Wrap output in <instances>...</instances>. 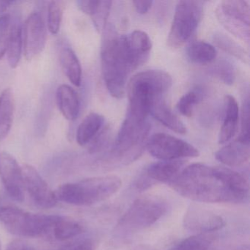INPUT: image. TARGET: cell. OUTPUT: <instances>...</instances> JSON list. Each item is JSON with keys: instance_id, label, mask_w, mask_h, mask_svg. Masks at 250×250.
Instances as JSON below:
<instances>
[{"instance_id": "obj_1", "label": "cell", "mask_w": 250, "mask_h": 250, "mask_svg": "<svg viewBox=\"0 0 250 250\" xmlns=\"http://www.w3.org/2000/svg\"><path fill=\"white\" fill-rule=\"evenodd\" d=\"M169 185L186 198L207 203H241L250 191L248 181L239 172L201 163L184 167Z\"/></svg>"}, {"instance_id": "obj_2", "label": "cell", "mask_w": 250, "mask_h": 250, "mask_svg": "<svg viewBox=\"0 0 250 250\" xmlns=\"http://www.w3.org/2000/svg\"><path fill=\"white\" fill-rule=\"evenodd\" d=\"M102 34L101 58L105 84L112 97L122 99L127 77L143 63L130 49L127 36L119 35L113 24H106Z\"/></svg>"}, {"instance_id": "obj_3", "label": "cell", "mask_w": 250, "mask_h": 250, "mask_svg": "<svg viewBox=\"0 0 250 250\" xmlns=\"http://www.w3.org/2000/svg\"><path fill=\"white\" fill-rule=\"evenodd\" d=\"M172 84V77L165 71L147 70L137 73L126 87L129 100L128 113L140 121H147L154 101L163 96Z\"/></svg>"}, {"instance_id": "obj_4", "label": "cell", "mask_w": 250, "mask_h": 250, "mask_svg": "<svg viewBox=\"0 0 250 250\" xmlns=\"http://www.w3.org/2000/svg\"><path fill=\"white\" fill-rule=\"evenodd\" d=\"M121 187L122 181L119 177L106 175L62 184L55 193L58 201L74 206H90L107 200Z\"/></svg>"}, {"instance_id": "obj_5", "label": "cell", "mask_w": 250, "mask_h": 250, "mask_svg": "<svg viewBox=\"0 0 250 250\" xmlns=\"http://www.w3.org/2000/svg\"><path fill=\"white\" fill-rule=\"evenodd\" d=\"M61 216L36 214L13 206L0 208V222L13 235L36 238L50 232Z\"/></svg>"}, {"instance_id": "obj_6", "label": "cell", "mask_w": 250, "mask_h": 250, "mask_svg": "<svg viewBox=\"0 0 250 250\" xmlns=\"http://www.w3.org/2000/svg\"><path fill=\"white\" fill-rule=\"evenodd\" d=\"M150 125L147 121H140L127 114L111 151V156L127 165L140 157L147 144Z\"/></svg>"}, {"instance_id": "obj_7", "label": "cell", "mask_w": 250, "mask_h": 250, "mask_svg": "<svg viewBox=\"0 0 250 250\" xmlns=\"http://www.w3.org/2000/svg\"><path fill=\"white\" fill-rule=\"evenodd\" d=\"M167 210V203L156 196L137 199L121 218L118 229L123 233H132L156 223Z\"/></svg>"}, {"instance_id": "obj_8", "label": "cell", "mask_w": 250, "mask_h": 250, "mask_svg": "<svg viewBox=\"0 0 250 250\" xmlns=\"http://www.w3.org/2000/svg\"><path fill=\"white\" fill-rule=\"evenodd\" d=\"M203 3L200 1H179L168 35V45L178 49L185 44L197 29L203 11Z\"/></svg>"}, {"instance_id": "obj_9", "label": "cell", "mask_w": 250, "mask_h": 250, "mask_svg": "<svg viewBox=\"0 0 250 250\" xmlns=\"http://www.w3.org/2000/svg\"><path fill=\"white\" fill-rule=\"evenodd\" d=\"M222 25L240 40L250 42V10L247 1L225 0L216 10Z\"/></svg>"}, {"instance_id": "obj_10", "label": "cell", "mask_w": 250, "mask_h": 250, "mask_svg": "<svg viewBox=\"0 0 250 250\" xmlns=\"http://www.w3.org/2000/svg\"><path fill=\"white\" fill-rule=\"evenodd\" d=\"M147 151L161 161L198 157L200 152L192 145L165 133L153 134L146 144Z\"/></svg>"}, {"instance_id": "obj_11", "label": "cell", "mask_w": 250, "mask_h": 250, "mask_svg": "<svg viewBox=\"0 0 250 250\" xmlns=\"http://www.w3.org/2000/svg\"><path fill=\"white\" fill-rule=\"evenodd\" d=\"M46 39V27L43 17L39 13H33L22 27L23 52L27 61L34 59L43 52Z\"/></svg>"}, {"instance_id": "obj_12", "label": "cell", "mask_w": 250, "mask_h": 250, "mask_svg": "<svg viewBox=\"0 0 250 250\" xmlns=\"http://www.w3.org/2000/svg\"><path fill=\"white\" fill-rule=\"evenodd\" d=\"M225 219L217 213L191 205L184 214L183 225L187 230L197 234H209L223 228Z\"/></svg>"}, {"instance_id": "obj_13", "label": "cell", "mask_w": 250, "mask_h": 250, "mask_svg": "<svg viewBox=\"0 0 250 250\" xmlns=\"http://www.w3.org/2000/svg\"><path fill=\"white\" fill-rule=\"evenodd\" d=\"M24 188L33 202L42 208H51L58 203L55 193L51 189L39 172L31 165L21 167Z\"/></svg>"}, {"instance_id": "obj_14", "label": "cell", "mask_w": 250, "mask_h": 250, "mask_svg": "<svg viewBox=\"0 0 250 250\" xmlns=\"http://www.w3.org/2000/svg\"><path fill=\"white\" fill-rule=\"evenodd\" d=\"M0 178L7 193L17 202L24 200V184L21 167L8 152L0 153Z\"/></svg>"}, {"instance_id": "obj_15", "label": "cell", "mask_w": 250, "mask_h": 250, "mask_svg": "<svg viewBox=\"0 0 250 250\" xmlns=\"http://www.w3.org/2000/svg\"><path fill=\"white\" fill-rule=\"evenodd\" d=\"M186 163V161L183 159L160 161L150 165L146 169L144 176L153 185H155L156 183L169 184L182 171Z\"/></svg>"}, {"instance_id": "obj_16", "label": "cell", "mask_w": 250, "mask_h": 250, "mask_svg": "<svg viewBox=\"0 0 250 250\" xmlns=\"http://www.w3.org/2000/svg\"><path fill=\"white\" fill-rule=\"evenodd\" d=\"M250 157V143L238 140L231 142L215 153L220 163L228 167H238L248 162Z\"/></svg>"}, {"instance_id": "obj_17", "label": "cell", "mask_w": 250, "mask_h": 250, "mask_svg": "<svg viewBox=\"0 0 250 250\" xmlns=\"http://www.w3.org/2000/svg\"><path fill=\"white\" fill-rule=\"evenodd\" d=\"M239 108L233 96L228 95L225 99V118L219 134V144H225L238 133Z\"/></svg>"}, {"instance_id": "obj_18", "label": "cell", "mask_w": 250, "mask_h": 250, "mask_svg": "<svg viewBox=\"0 0 250 250\" xmlns=\"http://www.w3.org/2000/svg\"><path fill=\"white\" fill-rule=\"evenodd\" d=\"M58 109L65 119L74 121L78 117L80 102L78 95L74 88L68 84H61L56 92Z\"/></svg>"}, {"instance_id": "obj_19", "label": "cell", "mask_w": 250, "mask_h": 250, "mask_svg": "<svg viewBox=\"0 0 250 250\" xmlns=\"http://www.w3.org/2000/svg\"><path fill=\"white\" fill-rule=\"evenodd\" d=\"M150 114L161 124L177 134L187 133V128L184 123L172 112L163 96H160L154 101L150 108Z\"/></svg>"}, {"instance_id": "obj_20", "label": "cell", "mask_w": 250, "mask_h": 250, "mask_svg": "<svg viewBox=\"0 0 250 250\" xmlns=\"http://www.w3.org/2000/svg\"><path fill=\"white\" fill-rule=\"evenodd\" d=\"M23 50L22 26L20 20L11 19L7 43V58L11 68H16L21 60Z\"/></svg>"}, {"instance_id": "obj_21", "label": "cell", "mask_w": 250, "mask_h": 250, "mask_svg": "<svg viewBox=\"0 0 250 250\" xmlns=\"http://www.w3.org/2000/svg\"><path fill=\"white\" fill-rule=\"evenodd\" d=\"M104 118L96 112H90L84 118L77 128V143L80 146L90 144L103 126Z\"/></svg>"}, {"instance_id": "obj_22", "label": "cell", "mask_w": 250, "mask_h": 250, "mask_svg": "<svg viewBox=\"0 0 250 250\" xmlns=\"http://www.w3.org/2000/svg\"><path fill=\"white\" fill-rule=\"evenodd\" d=\"M14 97L12 90L6 88L0 95V141L6 138L12 127Z\"/></svg>"}, {"instance_id": "obj_23", "label": "cell", "mask_w": 250, "mask_h": 250, "mask_svg": "<svg viewBox=\"0 0 250 250\" xmlns=\"http://www.w3.org/2000/svg\"><path fill=\"white\" fill-rule=\"evenodd\" d=\"M61 62L67 78L75 87H80L82 83L83 70L75 52L70 48L62 49L61 54Z\"/></svg>"}, {"instance_id": "obj_24", "label": "cell", "mask_w": 250, "mask_h": 250, "mask_svg": "<svg viewBox=\"0 0 250 250\" xmlns=\"http://www.w3.org/2000/svg\"><path fill=\"white\" fill-rule=\"evenodd\" d=\"M127 41L134 56L145 63L148 59L152 48L151 40L148 35L142 30H135L129 36H127Z\"/></svg>"}, {"instance_id": "obj_25", "label": "cell", "mask_w": 250, "mask_h": 250, "mask_svg": "<svg viewBox=\"0 0 250 250\" xmlns=\"http://www.w3.org/2000/svg\"><path fill=\"white\" fill-rule=\"evenodd\" d=\"M187 56L194 63L206 65L214 61L216 50L210 43L196 41L187 48Z\"/></svg>"}, {"instance_id": "obj_26", "label": "cell", "mask_w": 250, "mask_h": 250, "mask_svg": "<svg viewBox=\"0 0 250 250\" xmlns=\"http://www.w3.org/2000/svg\"><path fill=\"white\" fill-rule=\"evenodd\" d=\"M52 230L55 239L66 241L80 235L83 232V228L76 221L61 216Z\"/></svg>"}, {"instance_id": "obj_27", "label": "cell", "mask_w": 250, "mask_h": 250, "mask_svg": "<svg viewBox=\"0 0 250 250\" xmlns=\"http://www.w3.org/2000/svg\"><path fill=\"white\" fill-rule=\"evenodd\" d=\"M213 41L216 46H219L222 50L235 57L241 62L249 64L250 56L248 52H246L244 48L241 47L238 43L234 42L230 38L222 33H217L215 35Z\"/></svg>"}, {"instance_id": "obj_28", "label": "cell", "mask_w": 250, "mask_h": 250, "mask_svg": "<svg viewBox=\"0 0 250 250\" xmlns=\"http://www.w3.org/2000/svg\"><path fill=\"white\" fill-rule=\"evenodd\" d=\"M213 238L210 234H197L183 240L170 250H208Z\"/></svg>"}, {"instance_id": "obj_29", "label": "cell", "mask_w": 250, "mask_h": 250, "mask_svg": "<svg viewBox=\"0 0 250 250\" xmlns=\"http://www.w3.org/2000/svg\"><path fill=\"white\" fill-rule=\"evenodd\" d=\"M62 3L59 1H52L48 7L47 27L52 35H57L61 29L62 19Z\"/></svg>"}, {"instance_id": "obj_30", "label": "cell", "mask_w": 250, "mask_h": 250, "mask_svg": "<svg viewBox=\"0 0 250 250\" xmlns=\"http://www.w3.org/2000/svg\"><path fill=\"white\" fill-rule=\"evenodd\" d=\"M202 92L200 90H194L186 93L178 101L177 109L178 112L185 117L192 115L194 105L198 104L202 99Z\"/></svg>"}, {"instance_id": "obj_31", "label": "cell", "mask_w": 250, "mask_h": 250, "mask_svg": "<svg viewBox=\"0 0 250 250\" xmlns=\"http://www.w3.org/2000/svg\"><path fill=\"white\" fill-rule=\"evenodd\" d=\"M112 3V1H99L97 8L91 16L95 28L99 33H102L106 25V20L110 13Z\"/></svg>"}, {"instance_id": "obj_32", "label": "cell", "mask_w": 250, "mask_h": 250, "mask_svg": "<svg viewBox=\"0 0 250 250\" xmlns=\"http://www.w3.org/2000/svg\"><path fill=\"white\" fill-rule=\"evenodd\" d=\"M215 74L224 83L232 84L235 80V71L233 66L227 61H220L213 69Z\"/></svg>"}, {"instance_id": "obj_33", "label": "cell", "mask_w": 250, "mask_h": 250, "mask_svg": "<svg viewBox=\"0 0 250 250\" xmlns=\"http://www.w3.org/2000/svg\"><path fill=\"white\" fill-rule=\"evenodd\" d=\"M241 131L238 139L247 143L250 141V102L249 99L244 102L241 114Z\"/></svg>"}, {"instance_id": "obj_34", "label": "cell", "mask_w": 250, "mask_h": 250, "mask_svg": "<svg viewBox=\"0 0 250 250\" xmlns=\"http://www.w3.org/2000/svg\"><path fill=\"white\" fill-rule=\"evenodd\" d=\"M99 3V0H79L77 2L79 9L82 12L90 16V17L93 15V13L96 11Z\"/></svg>"}, {"instance_id": "obj_35", "label": "cell", "mask_w": 250, "mask_h": 250, "mask_svg": "<svg viewBox=\"0 0 250 250\" xmlns=\"http://www.w3.org/2000/svg\"><path fill=\"white\" fill-rule=\"evenodd\" d=\"M133 4H134L137 13L140 14H146L151 8L153 1H148V0L140 1V0H137V1H133Z\"/></svg>"}, {"instance_id": "obj_36", "label": "cell", "mask_w": 250, "mask_h": 250, "mask_svg": "<svg viewBox=\"0 0 250 250\" xmlns=\"http://www.w3.org/2000/svg\"><path fill=\"white\" fill-rule=\"evenodd\" d=\"M6 250H38L34 247L28 245L21 240L12 241L7 247Z\"/></svg>"}, {"instance_id": "obj_37", "label": "cell", "mask_w": 250, "mask_h": 250, "mask_svg": "<svg viewBox=\"0 0 250 250\" xmlns=\"http://www.w3.org/2000/svg\"><path fill=\"white\" fill-rule=\"evenodd\" d=\"M65 250H94V245L90 240H83Z\"/></svg>"}, {"instance_id": "obj_38", "label": "cell", "mask_w": 250, "mask_h": 250, "mask_svg": "<svg viewBox=\"0 0 250 250\" xmlns=\"http://www.w3.org/2000/svg\"><path fill=\"white\" fill-rule=\"evenodd\" d=\"M8 37V34L0 36V60L6 54Z\"/></svg>"}, {"instance_id": "obj_39", "label": "cell", "mask_w": 250, "mask_h": 250, "mask_svg": "<svg viewBox=\"0 0 250 250\" xmlns=\"http://www.w3.org/2000/svg\"><path fill=\"white\" fill-rule=\"evenodd\" d=\"M15 3H17L16 1H2V0H0V17L5 14V11Z\"/></svg>"}, {"instance_id": "obj_40", "label": "cell", "mask_w": 250, "mask_h": 250, "mask_svg": "<svg viewBox=\"0 0 250 250\" xmlns=\"http://www.w3.org/2000/svg\"><path fill=\"white\" fill-rule=\"evenodd\" d=\"M237 250H250V246L248 244L241 246V247H238Z\"/></svg>"}, {"instance_id": "obj_41", "label": "cell", "mask_w": 250, "mask_h": 250, "mask_svg": "<svg viewBox=\"0 0 250 250\" xmlns=\"http://www.w3.org/2000/svg\"><path fill=\"white\" fill-rule=\"evenodd\" d=\"M0 250H2V245H1V241H0Z\"/></svg>"}]
</instances>
